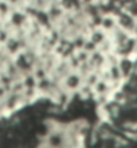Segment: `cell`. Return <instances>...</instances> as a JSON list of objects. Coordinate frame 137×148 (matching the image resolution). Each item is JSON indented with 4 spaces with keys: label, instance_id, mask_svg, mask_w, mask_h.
<instances>
[{
    "label": "cell",
    "instance_id": "1",
    "mask_svg": "<svg viewBox=\"0 0 137 148\" xmlns=\"http://www.w3.org/2000/svg\"><path fill=\"white\" fill-rule=\"evenodd\" d=\"M82 84H83V77L77 70H71L70 73L66 74L62 78V88L71 92V93L78 92V89L81 88Z\"/></svg>",
    "mask_w": 137,
    "mask_h": 148
},
{
    "label": "cell",
    "instance_id": "2",
    "mask_svg": "<svg viewBox=\"0 0 137 148\" xmlns=\"http://www.w3.org/2000/svg\"><path fill=\"white\" fill-rule=\"evenodd\" d=\"M136 65H137V59L133 58V57H118L117 66L125 81L129 79L136 73Z\"/></svg>",
    "mask_w": 137,
    "mask_h": 148
},
{
    "label": "cell",
    "instance_id": "3",
    "mask_svg": "<svg viewBox=\"0 0 137 148\" xmlns=\"http://www.w3.org/2000/svg\"><path fill=\"white\" fill-rule=\"evenodd\" d=\"M116 20H117V26L120 28L130 32V34L133 32L134 24H136V18L130 15L129 12L124 11V10L118 11L117 14H116Z\"/></svg>",
    "mask_w": 137,
    "mask_h": 148
},
{
    "label": "cell",
    "instance_id": "4",
    "mask_svg": "<svg viewBox=\"0 0 137 148\" xmlns=\"http://www.w3.org/2000/svg\"><path fill=\"white\" fill-rule=\"evenodd\" d=\"M100 27L104 30L105 32L110 34L114 28L117 27V20H116V15L114 14H102L101 16V23H100Z\"/></svg>",
    "mask_w": 137,
    "mask_h": 148
},
{
    "label": "cell",
    "instance_id": "5",
    "mask_svg": "<svg viewBox=\"0 0 137 148\" xmlns=\"http://www.w3.org/2000/svg\"><path fill=\"white\" fill-rule=\"evenodd\" d=\"M87 38L90 39V40H93V42L100 47L102 43L108 39V32H105L101 27H93L87 32Z\"/></svg>",
    "mask_w": 137,
    "mask_h": 148
}]
</instances>
